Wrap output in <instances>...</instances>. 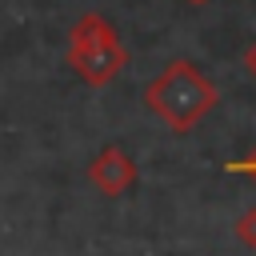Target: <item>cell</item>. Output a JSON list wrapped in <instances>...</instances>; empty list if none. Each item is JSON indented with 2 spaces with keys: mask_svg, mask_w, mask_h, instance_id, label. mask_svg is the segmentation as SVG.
Masks as SVG:
<instances>
[{
  "mask_svg": "<svg viewBox=\"0 0 256 256\" xmlns=\"http://www.w3.org/2000/svg\"><path fill=\"white\" fill-rule=\"evenodd\" d=\"M244 72L256 80V44H248V48H244Z\"/></svg>",
  "mask_w": 256,
  "mask_h": 256,
  "instance_id": "8992f818",
  "label": "cell"
},
{
  "mask_svg": "<svg viewBox=\"0 0 256 256\" xmlns=\"http://www.w3.org/2000/svg\"><path fill=\"white\" fill-rule=\"evenodd\" d=\"M220 92L216 84L192 64V60H168L160 68V76L148 80L144 88V104L152 116H160L176 136L192 132L212 108H216Z\"/></svg>",
  "mask_w": 256,
  "mask_h": 256,
  "instance_id": "6da1fadb",
  "label": "cell"
},
{
  "mask_svg": "<svg viewBox=\"0 0 256 256\" xmlns=\"http://www.w3.org/2000/svg\"><path fill=\"white\" fill-rule=\"evenodd\" d=\"M88 180H92L96 192H104V196H124V192L136 184V160H132L124 148L108 144V148H100V152L92 156Z\"/></svg>",
  "mask_w": 256,
  "mask_h": 256,
  "instance_id": "3957f363",
  "label": "cell"
},
{
  "mask_svg": "<svg viewBox=\"0 0 256 256\" xmlns=\"http://www.w3.org/2000/svg\"><path fill=\"white\" fill-rule=\"evenodd\" d=\"M236 240L244 248H256V208H248L240 220H236Z\"/></svg>",
  "mask_w": 256,
  "mask_h": 256,
  "instance_id": "277c9868",
  "label": "cell"
},
{
  "mask_svg": "<svg viewBox=\"0 0 256 256\" xmlns=\"http://www.w3.org/2000/svg\"><path fill=\"white\" fill-rule=\"evenodd\" d=\"M68 68L92 88L112 84L128 68V48L120 44L116 28L100 12H84L72 24V32H68Z\"/></svg>",
  "mask_w": 256,
  "mask_h": 256,
  "instance_id": "7a4b0ae2",
  "label": "cell"
},
{
  "mask_svg": "<svg viewBox=\"0 0 256 256\" xmlns=\"http://www.w3.org/2000/svg\"><path fill=\"white\" fill-rule=\"evenodd\" d=\"M224 172H232V176H248V180H256V152H252V156H244V160H232V164H224Z\"/></svg>",
  "mask_w": 256,
  "mask_h": 256,
  "instance_id": "5b68a950",
  "label": "cell"
},
{
  "mask_svg": "<svg viewBox=\"0 0 256 256\" xmlns=\"http://www.w3.org/2000/svg\"><path fill=\"white\" fill-rule=\"evenodd\" d=\"M188 4H208V0H188Z\"/></svg>",
  "mask_w": 256,
  "mask_h": 256,
  "instance_id": "52a82bcc",
  "label": "cell"
}]
</instances>
